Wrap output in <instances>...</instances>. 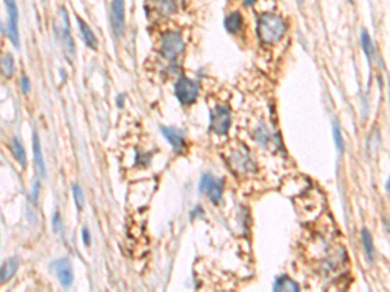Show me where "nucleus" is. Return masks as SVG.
<instances>
[{"label": "nucleus", "instance_id": "obj_16", "mask_svg": "<svg viewBox=\"0 0 390 292\" xmlns=\"http://www.w3.org/2000/svg\"><path fill=\"white\" fill-rule=\"evenodd\" d=\"M77 21H78V27L79 30H81V35L82 38H83L86 46L90 47L91 49H96V47H98V41H96V37L94 35L93 30L90 29V26H89L88 23L85 22L83 20H81L79 17L77 18Z\"/></svg>", "mask_w": 390, "mask_h": 292}, {"label": "nucleus", "instance_id": "obj_21", "mask_svg": "<svg viewBox=\"0 0 390 292\" xmlns=\"http://www.w3.org/2000/svg\"><path fill=\"white\" fill-rule=\"evenodd\" d=\"M0 70L6 77H12L15 73V63H13V56L6 55L0 60Z\"/></svg>", "mask_w": 390, "mask_h": 292}, {"label": "nucleus", "instance_id": "obj_25", "mask_svg": "<svg viewBox=\"0 0 390 292\" xmlns=\"http://www.w3.org/2000/svg\"><path fill=\"white\" fill-rule=\"evenodd\" d=\"M52 227L55 232H58L59 230L62 228V218H60V214H59L58 212L53 214V217H52Z\"/></svg>", "mask_w": 390, "mask_h": 292}, {"label": "nucleus", "instance_id": "obj_30", "mask_svg": "<svg viewBox=\"0 0 390 292\" xmlns=\"http://www.w3.org/2000/svg\"><path fill=\"white\" fill-rule=\"evenodd\" d=\"M389 186H390V180H386V186H385V190H386L387 194H389Z\"/></svg>", "mask_w": 390, "mask_h": 292}, {"label": "nucleus", "instance_id": "obj_20", "mask_svg": "<svg viewBox=\"0 0 390 292\" xmlns=\"http://www.w3.org/2000/svg\"><path fill=\"white\" fill-rule=\"evenodd\" d=\"M361 242H363V247H364V252H366V255L370 260L373 258V240L372 237H371V232L368 231L367 228H363L361 230Z\"/></svg>", "mask_w": 390, "mask_h": 292}, {"label": "nucleus", "instance_id": "obj_26", "mask_svg": "<svg viewBox=\"0 0 390 292\" xmlns=\"http://www.w3.org/2000/svg\"><path fill=\"white\" fill-rule=\"evenodd\" d=\"M21 89H22L23 93H29V90H30L29 78H27V77H25V75H23L22 78H21Z\"/></svg>", "mask_w": 390, "mask_h": 292}, {"label": "nucleus", "instance_id": "obj_22", "mask_svg": "<svg viewBox=\"0 0 390 292\" xmlns=\"http://www.w3.org/2000/svg\"><path fill=\"white\" fill-rule=\"evenodd\" d=\"M72 192H73V197H74V202H76V207L78 211H81L85 206V196H83V191L81 190L78 185H74L72 187Z\"/></svg>", "mask_w": 390, "mask_h": 292}, {"label": "nucleus", "instance_id": "obj_31", "mask_svg": "<svg viewBox=\"0 0 390 292\" xmlns=\"http://www.w3.org/2000/svg\"><path fill=\"white\" fill-rule=\"evenodd\" d=\"M298 2H300V0H298Z\"/></svg>", "mask_w": 390, "mask_h": 292}, {"label": "nucleus", "instance_id": "obj_8", "mask_svg": "<svg viewBox=\"0 0 390 292\" xmlns=\"http://www.w3.org/2000/svg\"><path fill=\"white\" fill-rule=\"evenodd\" d=\"M7 13H8V37L13 46L18 47L20 37H18V9L16 0H4Z\"/></svg>", "mask_w": 390, "mask_h": 292}, {"label": "nucleus", "instance_id": "obj_23", "mask_svg": "<svg viewBox=\"0 0 390 292\" xmlns=\"http://www.w3.org/2000/svg\"><path fill=\"white\" fill-rule=\"evenodd\" d=\"M333 139H335L336 147H337L338 152L342 154L345 150V143L344 138H342V134H341V129L337 124H335V126H333Z\"/></svg>", "mask_w": 390, "mask_h": 292}, {"label": "nucleus", "instance_id": "obj_2", "mask_svg": "<svg viewBox=\"0 0 390 292\" xmlns=\"http://www.w3.org/2000/svg\"><path fill=\"white\" fill-rule=\"evenodd\" d=\"M56 32H58L59 38L62 41L63 49H64L65 57L68 59L70 64L74 61V56H76V48H74V43H73V38L70 34V25H69V16L65 8L60 9L59 13V18L56 21Z\"/></svg>", "mask_w": 390, "mask_h": 292}, {"label": "nucleus", "instance_id": "obj_10", "mask_svg": "<svg viewBox=\"0 0 390 292\" xmlns=\"http://www.w3.org/2000/svg\"><path fill=\"white\" fill-rule=\"evenodd\" d=\"M112 25L114 30L117 35H123L124 25H125V7H124V0H112Z\"/></svg>", "mask_w": 390, "mask_h": 292}, {"label": "nucleus", "instance_id": "obj_12", "mask_svg": "<svg viewBox=\"0 0 390 292\" xmlns=\"http://www.w3.org/2000/svg\"><path fill=\"white\" fill-rule=\"evenodd\" d=\"M230 162H232V166L239 171H250L255 166L254 162L251 161L248 154H242L241 151L233 152V156H232V161Z\"/></svg>", "mask_w": 390, "mask_h": 292}, {"label": "nucleus", "instance_id": "obj_11", "mask_svg": "<svg viewBox=\"0 0 390 292\" xmlns=\"http://www.w3.org/2000/svg\"><path fill=\"white\" fill-rule=\"evenodd\" d=\"M161 133H163L164 138L171 143V145H172L176 152L180 154V152H182V151L186 148V143H185L184 136H182V134H181L177 129L161 128Z\"/></svg>", "mask_w": 390, "mask_h": 292}, {"label": "nucleus", "instance_id": "obj_17", "mask_svg": "<svg viewBox=\"0 0 390 292\" xmlns=\"http://www.w3.org/2000/svg\"><path fill=\"white\" fill-rule=\"evenodd\" d=\"M273 291H299V286L288 275H281L274 281Z\"/></svg>", "mask_w": 390, "mask_h": 292}, {"label": "nucleus", "instance_id": "obj_4", "mask_svg": "<svg viewBox=\"0 0 390 292\" xmlns=\"http://www.w3.org/2000/svg\"><path fill=\"white\" fill-rule=\"evenodd\" d=\"M160 51L164 57L175 59L184 51V39L177 32L164 33L160 41Z\"/></svg>", "mask_w": 390, "mask_h": 292}, {"label": "nucleus", "instance_id": "obj_9", "mask_svg": "<svg viewBox=\"0 0 390 292\" xmlns=\"http://www.w3.org/2000/svg\"><path fill=\"white\" fill-rule=\"evenodd\" d=\"M53 273L64 287H69L73 282V270L68 258H60L51 265Z\"/></svg>", "mask_w": 390, "mask_h": 292}, {"label": "nucleus", "instance_id": "obj_13", "mask_svg": "<svg viewBox=\"0 0 390 292\" xmlns=\"http://www.w3.org/2000/svg\"><path fill=\"white\" fill-rule=\"evenodd\" d=\"M33 151H34V160L39 174L42 177H46V164H44L41 140H39V136L37 133H34V135H33Z\"/></svg>", "mask_w": 390, "mask_h": 292}, {"label": "nucleus", "instance_id": "obj_29", "mask_svg": "<svg viewBox=\"0 0 390 292\" xmlns=\"http://www.w3.org/2000/svg\"><path fill=\"white\" fill-rule=\"evenodd\" d=\"M254 3H255V0H245L246 6H253Z\"/></svg>", "mask_w": 390, "mask_h": 292}, {"label": "nucleus", "instance_id": "obj_19", "mask_svg": "<svg viewBox=\"0 0 390 292\" xmlns=\"http://www.w3.org/2000/svg\"><path fill=\"white\" fill-rule=\"evenodd\" d=\"M360 42H361V48H363L364 53H366V56H367L368 60H371L372 59V56L375 55V49H373V44H372V41H371V38L370 35H368L367 30L363 29L360 33Z\"/></svg>", "mask_w": 390, "mask_h": 292}, {"label": "nucleus", "instance_id": "obj_7", "mask_svg": "<svg viewBox=\"0 0 390 292\" xmlns=\"http://www.w3.org/2000/svg\"><path fill=\"white\" fill-rule=\"evenodd\" d=\"M222 181L215 180L211 174H204L199 183V191L206 194L212 202H218L222 197Z\"/></svg>", "mask_w": 390, "mask_h": 292}, {"label": "nucleus", "instance_id": "obj_27", "mask_svg": "<svg viewBox=\"0 0 390 292\" xmlns=\"http://www.w3.org/2000/svg\"><path fill=\"white\" fill-rule=\"evenodd\" d=\"M82 238H83L85 244H88V246H89V244H90L91 237H90V232H89V230L86 227L82 228Z\"/></svg>", "mask_w": 390, "mask_h": 292}, {"label": "nucleus", "instance_id": "obj_32", "mask_svg": "<svg viewBox=\"0 0 390 292\" xmlns=\"http://www.w3.org/2000/svg\"><path fill=\"white\" fill-rule=\"evenodd\" d=\"M350 2H352V0H350Z\"/></svg>", "mask_w": 390, "mask_h": 292}, {"label": "nucleus", "instance_id": "obj_1", "mask_svg": "<svg viewBox=\"0 0 390 292\" xmlns=\"http://www.w3.org/2000/svg\"><path fill=\"white\" fill-rule=\"evenodd\" d=\"M286 30L285 21L274 13H264L258 22V35L267 44L274 43L284 37Z\"/></svg>", "mask_w": 390, "mask_h": 292}, {"label": "nucleus", "instance_id": "obj_15", "mask_svg": "<svg viewBox=\"0 0 390 292\" xmlns=\"http://www.w3.org/2000/svg\"><path fill=\"white\" fill-rule=\"evenodd\" d=\"M17 268H18L17 258H9V260H7L3 265L0 266V282L4 283V282L9 281V279L16 274Z\"/></svg>", "mask_w": 390, "mask_h": 292}, {"label": "nucleus", "instance_id": "obj_5", "mask_svg": "<svg viewBox=\"0 0 390 292\" xmlns=\"http://www.w3.org/2000/svg\"><path fill=\"white\" fill-rule=\"evenodd\" d=\"M146 15L149 18L168 17L176 11L175 0H146Z\"/></svg>", "mask_w": 390, "mask_h": 292}, {"label": "nucleus", "instance_id": "obj_6", "mask_svg": "<svg viewBox=\"0 0 390 292\" xmlns=\"http://www.w3.org/2000/svg\"><path fill=\"white\" fill-rule=\"evenodd\" d=\"M230 122H232L230 109L225 105H217L211 113L210 128L217 135H222L229 130Z\"/></svg>", "mask_w": 390, "mask_h": 292}, {"label": "nucleus", "instance_id": "obj_3", "mask_svg": "<svg viewBox=\"0 0 390 292\" xmlns=\"http://www.w3.org/2000/svg\"><path fill=\"white\" fill-rule=\"evenodd\" d=\"M198 83L186 77H181L175 86V95L182 105L192 104L198 98Z\"/></svg>", "mask_w": 390, "mask_h": 292}, {"label": "nucleus", "instance_id": "obj_18", "mask_svg": "<svg viewBox=\"0 0 390 292\" xmlns=\"http://www.w3.org/2000/svg\"><path fill=\"white\" fill-rule=\"evenodd\" d=\"M11 148H12V152H13V156L16 157V160H17V161L22 165L23 168H25V165H26V152H25V148H23L20 139L18 138L12 139Z\"/></svg>", "mask_w": 390, "mask_h": 292}, {"label": "nucleus", "instance_id": "obj_14", "mask_svg": "<svg viewBox=\"0 0 390 292\" xmlns=\"http://www.w3.org/2000/svg\"><path fill=\"white\" fill-rule=\"evenodd\" d=\"M224 26L230 34H237L242 30V26H243V18H242L241 13L238 12H233V13H230L224 21Z\"/></svg>", "mask_w": 390, "mask_h": 292}, {"label": "nucleus", "instance_id": "obj_24", "mask_svg": "<svg viewBox=\"0 0 390 292\" xmlns=\"http://www.w3.org/2000/svg\"><path fill=\"white\" fill-rule=\"evenodd\" d=\"M255 138H257V140L260 144L265 145L268 143V140H269V133H268V130L264 126H260V128L255 131Z\"/></svg>", "mask_w": 390, "mask_h": 292}, {"label": "nucleus", "instance_id": "obj_28", "mask_svg": "<svg viewBox=\"0 0 390 292\" xmlns=\"http://www.w3.org/2000/svg\"><path fill=\"white\" fill-rule=\"evenodd\" d=\"M38 192H39V182L38 181H35L34 188H33V194H32L33 200H37V197H38Z\"/></svg>", "mask_w": 390, "mask_h": 292}]
</instances>
